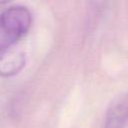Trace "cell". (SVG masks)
Masks as SVG:
<instances>
[{
    "mask_svg": "<svg viewBox=\"0 0 128 128\" xmlns=\"http://www.w3.org/2000/svg\"><path fill=\"white\" fill-rule=\"evenodd\" d=\"M32 15L24 6H13L0 14V50L15 46L27 34Z\"/></svg>",
    "mask_w": 128,
    "mask_h": 128,
    "instance_id": "obj_1",
    "label": "cell"
},
{
    "mask_svg": "<svg viewBox=\"0 0 128 128\" xmlns=\"http://www.w3.org/2000/svg\"><path fill=\"white\" fill-rule=\"evenodd\" d=\"M128 125V92L119 95L109 105L104 128H126Z\"/></svg>",
    "mask_w": 128,
    "mask_h": 128,
    "instance_id": "obj_2",
    "label": "cell"
},
{
    "mask_svg": "<svg viewBox=\"0 0 128 128\" xmlns=\"http://www.w3.org/2000/svg\"><path fill=\"white\" fill-rule=\"evenodd\" d=\"M24 65L25 54L17 45L0 50V76H13L20 72Z\"/></svg>",
    "mask_w": 128,
    "mask_h": 128,
    "instance_id": "obj_3",
    "label": "cell"
},
{
    "mask_svg": "<svg viewBox=\"0 0 128 128\" xmlns=\"http://www.w3.org/2000/svg\"><path fill=\"white\" fill-rule=\"evenodd\" d=\"M11 0H0V4H5V3H8Z\"/></svg>",
    "mask_w": 128,
    "mask_h": 128,
    "instance_id": "obj_4",
    "label": "cell"
}]
</instances>
